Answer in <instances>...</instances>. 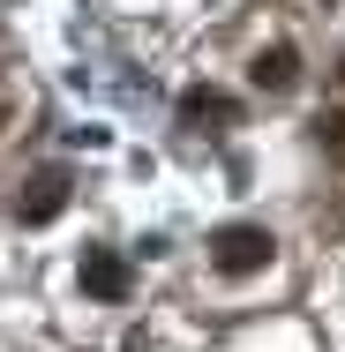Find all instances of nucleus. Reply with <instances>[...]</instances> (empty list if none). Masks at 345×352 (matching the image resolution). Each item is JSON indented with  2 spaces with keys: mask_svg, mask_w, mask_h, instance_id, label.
Segmentation results:
<instances>
[{
  "mask_svg": "<svg viewBox=\"0 0 345 352\" xmlns=\"http://www.w3.org/2000/svg\"><path fill=\"white\" fill-rule=\"evenodd\" d=\"M271 255H278V240L255 217H233V225L210 232V270L218 278H255V270H271Z\"/></svg>",
  "mask_w": 345,
  "mask_h": 352,
  "instance_id": "nucleus-1",
  "label": "nucleus"
},
{
  "mask_svg": "<svg viewBox=\"0 0 345 352\" xmlns=\"http://www.w3.org/2000/svg\"><path fill=\"white\" fill-rule=\"evenodd\" d=\"M61 210H68V173H61V165L30 173V180L8 195V217H15V225H53Z\"/></svg>",
  "mask_w": 345,
  "mask_h": 352,
  "instance_id": "nucleus-2",
  "label": "nucleus"
},
{
  "mask_svg": "<svg viewBox=\"0 0 345 352\" xmlns=\"http://www.w3.org/2000/svg\"><path fill=\"white\" fill-rule=\"evenodd\" d=\"M83 292H90V300H105V307H121V300L136 292L128 255H121V248H83Z\"/></svg>",
  "mask_w": 345,
  "mask_h": 352,
  "instance_id": "nucleus-3",
  "label": "nucleus"
},
{
  "mask_svg": "<svg viewBox=\"0 0 345 352\" xmlns=\"http://www.w3.org/2000/svg\"><path fill=\"white\" fill-rule=\"evenodd\" d=\"M180 120H188V128H240V98H225V90H218V82H188V90H180Z\"/></svg>",
  "mask_w": 345,
  "mask_h": 352,
  "instance_id": "nucleus-4",
  "label": "nucleus"
},
{
  "mask_svg": "<svg viewBox=\"0 0 345 352\" xmlns=\"http://www.w3.org/2000/svg\"><path fill=\"white\" fill-rule=\"evenodd\" d=\"M248 82H255V90H271V98L300 90V53H293V45H263V53L248 60Z\"/></svg>",
  "mask_w": 345,
  "mask_h": 352,
  "instance_id": "nucleus-5",
  "label": "nucleus"
},
{
  "mask_svg": "<svg viewBox=\"0 0 345 352\" xmlns=\"http://www.w3.org/2000/svg\"><path fill=\"white\" fill-rule=\"evenodd\" d=\"M315 150H323L331 165H345V105H331V113H315Z\"/></svg>",
  "mask_w": 345,
  "mask_h": 352,
  "instance_id": "nucleus-6",
  "label": "nucleus"
},
{
  "mask_svg": "<svg viewBox=\"0 0 345 352\" xmlns=\"http://www.w3.org/2000/svg\"><path fill=\"white\" fill-rule=\"evenodd\" d=\"M338 82H345V60H338Z\"/></svg>",
  "mask_w": 345,
  "mask_h": 352,
  "instance_id": "nucleus-7",
  "label": "nucleus"
}]
</instances>
